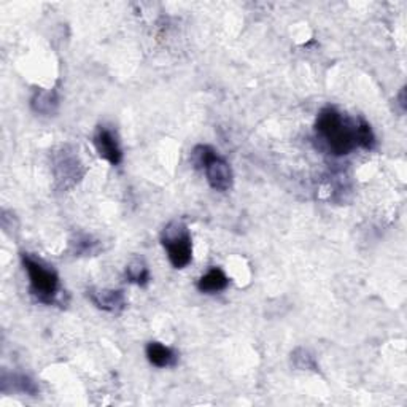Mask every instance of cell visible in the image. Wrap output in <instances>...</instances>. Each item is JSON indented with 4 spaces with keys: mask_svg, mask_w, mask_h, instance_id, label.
Instances as JSON below:
<instances>
[{
    "mask_svg": "<svg viewBox=\"0 0 407 407\" xmlns=\"http://www.w3.org/2000/svg\"><path fill=\"white\" fill-rule=\"evenodd\" d=\"M218 155V151L210 145H196L195 150L191 151V163L195 164L196 169L204 170V168L209 164L213 158Z\"/></svg>",
    "mask_w": 407,
    "mask_h": 407,
    "instance_id": "14",
    "label": "cell"
},
{
    "mask_svg": "<svg viewBox=\"0 0 407 407\" xmlns=\"http://www.w3.org/2000/svg\"><path fill=\"white\" fill-rule=\"evenodd\" d=\"M357 143L359 148L372 150L376 145V136H374L371 124L364 119H359L357 126Z\"/></svg>",
    "mask_w": 407,
    "mask_h": 407,
    "instance_id": "15",
    "label": "cell"
},
{
    "mask_svg": "<svg viewBox=\"0 0 407 407\" xmlns=\"http://www.w3.org/2000/svg\"><path fill=\"white\" fill-rule=\"evenodd\" d=\"M207 182L215 191L224 192L232 188L234 183V173H232L231 164L223 156L217 155L212 161L204 168Z\"/></svg>",
    "mask_w": 407,
    "mask_h": 407,
    "instance_id": "6",
    "label": "cell"
},
{
    "mask_svg": "<svg viewBox=\"0 0 407 407\" xmlns=\"http://www.w3.org/2000/svg\"><path fill=\"white\" fill-rule=\"evenodd\" d=\"M145 353L148 362L153 366H156V368H169V366H175L177 363V353L173 352L170 347L161 342L146 344Z\"/></svg>",
    "mask_w": 407,
    "mask_h": 407,
    "instance_id": "11",
    "label": "cell"
},
{
    "mask_svg": "<svg viewBox=\"0 0 407 407\" xmlns=\"http://www.w3.org/2000/svg\"><path fill=\"white\" fill-rule=\"evenodd\" d=\"M291 364L299 371H313L318 372V364L315 357L312 355L310 350L304 349V347H298L291 353Z\"/></svg>",
    "mask_w": 407,
    "mask_h": 407,
    "instance_id": "13",
    "label": "cell"
},
{
    "mask_svg": "<svg viewBox=\"0 0 407 407\" xmlns=\"http://www.w3.org/2000/svg\"><path fill=\"white\" fill-rule=\"evenodd\" d=\"M161 244L173 269H185L192 259V239L183 222H170L161 232Z\"/></svg>",
    "mask_w": 407,
    "mask_h": 407,
    "instance_id": "3",
    "label": "cell"
},
{
    "mask_svg": "<svg viewBox=\"0 0 407 407\" xmlns=\"http://www.w3.org/2000/svg\"><path fill=\"white\" fill-rule=\"evenodd\" d=\"M126 278H128V282L137 286H142V288H145V286L150 283L151 276L148 266H146L142 258H134L128 266H126Z\"/></svg>",
    "mask_w": 407,
    "mask_h": 407,
    "instance_id": "12",
    "label": "cell"
},
{
    "mask_svg": "<svg viewBox=\"0 0 407 407\" xmlns=\"http://www.w3.org/2000/svg\"><path fill=\"white\" fill-rule=\"evenodd\" d=\"M96 245L97 242H94L91 236H78L77 240L72 242L73 251L78 255H92L96 251Z\"/></svg>",
    "mask_w": 407,
    "mask_h": 407,
    "instance_id": "16",
    "label": "cell"
},
{
    "mask_svg": "<svg viewBox=\"0 0 407 407\" xmlns=\"http://www.w3.org/2000/svg\"><path fill=\"white\" fill-rule=\"evenodd\" d=\"M21 263L29 276V290L36 301L45 305L55 304L58 301L59 290H61V283H59V276L53 269V266L45 264L42 259L26 251L21 253Z\"/></svg>",
    "mask_w": 407,
    "mask_h": 407,
    "instance_id": "2",
    "label": "cell"
},
{
    "mask_svg": "<svg viewBox=\"0 0 407 407\" xmlns=\"http://www.w3.org/2000/svg\"><path fill=\"white\" fill-rule=\"evenodd\" d=\"M398 105H399V113H401V115H404V112H406V88H403L401 91H399Z\"/></svg>",
    "mask_w": 407,
    "mask_h": 407,
    "instance_id": "17",
    "label": "cell"
},
{
    "mask_svg": "<svg viewBox=\"0 0 407 407\" xmlns=\"http://www.w3.org/2000/svg\"><path fill=\"white\" fill-rule=\"evenodd\" d=\"M94 142L97 155L101 156L104 161L110 163L112 165H118L123 161V150L121 145H119V140L116 132L107 128V126H99L94 132Z\"/></svg>",
    "mask_w": 407,
    "mask_h": 407,
    "instance_id": "5",
    "label": "cell"
},
{
    "mask_svg": "<svg viewBox=\"0 0 407 407\" xmlns=\"http://www.w3.org/2000/svg\"><path fill=\"white\" fill-rule=\"evenodd\" d=\"M82 165L83 164L80 163L75 153L70 151L69 146H63L55 158V165H53L58 188L65 191L75 186L85 175V169Z\"/></svg>",
    "mask_w": 407,
    "mask_h": 407,
    "instance_id": "4",
    "label": "cell"
},
{
    "mask_svg": "<svg viewBox=\"0 0 407 407\" xmlns=\"http://www.w3.org/2000/svg\"><path fill=\"white\" fill-rule=\"evenodd\" d=\"M2 391H18L24 395L36 396L38 393L37 384L26 374H2Z\"/></svg>",
    "mask_w": 407,
    "mask_h": 407,
    "instance_id": "9",
    "label": "cell"
},
{
    "mask_svg": "<svg viewBox=\"0 0 407 407\" xmlns=\"http://www.w3.org/2000/svg\"><path fill=\"white\" fill-rule=\"evenodd\" d=\"M358 123L344 116L335 107H326L318 113L315 132L326 148L335 156H345L357 148Z\"/></svg>",
    "mask_w": 407,
    "mask_h": 407,
    "instance_id": "1",
    "label": "cell"
},
{
    "mask_svg": "<svg viewBox=\"0 0 407 407\" xmlns=\"http://www.w3.org/2000/svg\"><path fill=\"white\" fill-rule=\"evenodd\" d=\"M61 99H59L58 89H37L31 97V109L37 115L53 116L59 109Z\"/></svg>",
    "mask_w": 407,
    "mask_h": 407,
    "instance_id": "8",
    "label": "cell"
},
{
    "mask_svg": "<svg viewBox=\"0 0 407 407\" xmlns=\"http://www.w3.org/2000/svg\"><path fill=\"white\" fill-rule=\"evenodd\" d=\"M229 278L219 268H212L199 278L197 290L205 295H217V293L228 288Z\"/></svg>",
    "mask_w": 407,
    "mask_h": 407,
    "instance_id": "10",
    "label": "cell"
},
{
    "mask_svg": "<svg viewBox=\"0 0 407 407\" xmlns=\"http://www.w3.org/2000/svg\"><path fill=\"white\" fill-rule=\"evenodd\" d=\"M89 301L94 304L99 310L109 312L116 315L126 309V296L123 290H107V288H91L88 291Z\"/></svg>",
    "mask_w": 407,
    "mask_h": 407,
    "instance_id": "7",
    "label": "cell"
}]
</instances>
